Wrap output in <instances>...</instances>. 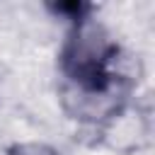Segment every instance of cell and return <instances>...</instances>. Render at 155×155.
<instances>
[{
  "label": "cell",
  "instance_id": "obj_1",
  "mask_svg": "<svg viewBox=\"0 0 155 155\" xmlns=\"http://www.w3.org/2000/svg\"><path fill=\"white\" fill-rule=\"evenodd\" d=\"M63 99L78 119H104L124 99L131 75L124 51L107 36V31L85 19L75 22L63 48Z\"/></svg>",
  "mask_w": 155,
  "mask_h": 155
},
{
  "label": "cell",
  "instance_id": "obj_2",
  "mask_svg": "<svg viewBox=\"0 0 155 155\" xmlns=\"http://www.w3.org/2000/svg\"><path fill=\"white\" fill-rule=\"evenodd\" d=\"M7 155H58V153L44 143H17L7 150Z\"/></svg>",
  "mask_w": 155,
  "mask_h": 155
}]
</instances>
